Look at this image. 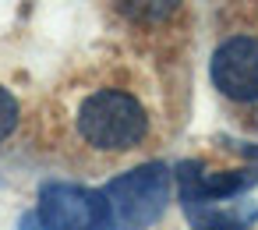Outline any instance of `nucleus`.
Segmentation results:
<instances>
[{
	"label": "nucleus",
	"instance_id": "f257e3e1",
	"mask_svg": "<svg viewBox=\"0 0 258 230\" xmlns=\"http://www.w3.org/2000/svg\"><path fill=\"white\" fill-rule=\"evenodd\" d=\"M78 135L103 152H127L149 135V117L135 96L120 89H99L78 110Z\"/></svg>",
	"mask_w": 258,
	"mask_h": 230
},
{
	"label": "nucleus",
	"instance_id": "f03ea898",
	"mask_svg": "<svg viewBox=\"0 0 258 230\" xmlns=\"http://www.w3.org/2000/svg\"><path fill=\"white\" fill-rule=\"evenodd\" d=\"M103 195L110 202V212H113L117 226L145 230L163 216V209L170 202V170L163 163L138 166V170L120 174L117 181H110Z\"/></svg>",
	"mask_w": 258,
	"mask_h": 230
},
{
	"label": "nucleus",
	"instance_id": "7ed1b4c3",
	"mask_svg": "<svg viewBox=\"0 0 258 230\" xmlns=\"http://www.w3.org/2000/svg\"><path fill=\"white\" fill-rule=\"evenodd\" d=\"M113 216L103 191L78 184H46L39 191L36 212L22 219V230H89L92 223Z\"/></svg>",
	"mask_w": 258,
	"mask_h": 230
},
{
	"label": "nucleus",
	"instance_id": "20e7f679",
	"mask_svg": "<svg viewBox=\"0 0 258 230\" xmlns=\"http://www.w3.org/2000/svg\"><path fill=\"white\" fill-rule=\"evenodd\" d=\"M212 82L223 96L254 103L258 99V39L233 36L212 57Z\"/></svg>",
	"mask_w": 258,
	"mask_h": 230
},
{
	"label": "nucleus",
	"instance_id": "39448f33",
	"mask_svg": "<svg viewBox=\"0 0 258 230\" xmlns=\"http://www.w3.org/2000/svg\"><path fill=\"white\" fill-rule=\"evenodd\" d=\"M184 209L195 230H247L258 216V209L247 202H184Z\"/></svg>",
	"mask_w": 258,
	"mask_h": 230
},
{
	"label": "nucleus",
	"instance_id": "423d86ee",
	"mask_svg": "<svg viewBox=\"0 0 258 230\" xmlns=\"http://www.w3.org/2000/svg\"><path fill=\"white\" fill-rule=\"evenodd\" d=\"M117 11L138 25H156V22H166L180 0H113Z\"/></svg>",
	"mask_w": 258,
	"mask_h": 230
},
{
	"label": "nucleus",
	"instance_id": "0eeeda50",
	"mask_svg": "<svg viewBox=\"0 0 258 230\" xmlns=\"http://www.w3.org/2000/svg\"><path fill=\"white\" fill-rule=\"evenodd\" d=\"M18 124V103L8 89H0V138H8Z\"/></svg>",
	"mask_w": 258,
	"mask_h": 230
}]
</instances>
